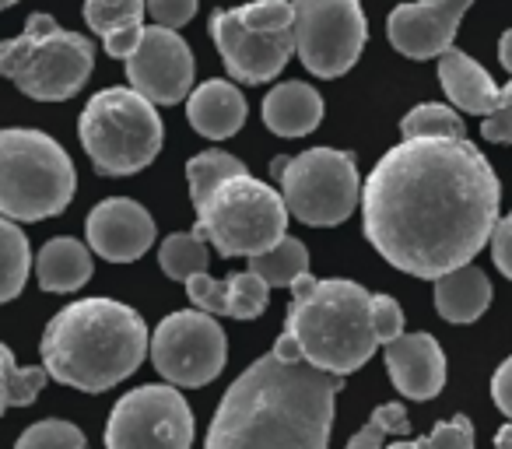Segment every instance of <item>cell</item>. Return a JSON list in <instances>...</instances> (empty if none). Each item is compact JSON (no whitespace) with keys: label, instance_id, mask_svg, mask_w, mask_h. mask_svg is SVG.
<instances>
[{"label":"cell","instance_id":"obj_17","mask_svg":"<svg viewBox=\"0 0 512 449\" xmlns=\"http://www.w3.org/2000/svg\"><path fill=\"white\" fill-rule=\"evenodd\" d=\"M386 372L407 400H432L446 386V355L432 334H404L386 344Z\"/></svg>","mask_w":512,"mask_h":449},{"label":"cell","instance_id":"obj_19","mask_svg":"<svg viewBox=\"0 0 512 449\" xmlns=\"http://www.w3.org/2000/svg\"><path fill=\"white\" fill-rule=\"evenodd\" d=\"M186 120L207 141H225V137L239 134L246 123V99L232 81L211 78L193 88V95L186 99Z\"/></svg>","mask_w":512,"mask_h":449},{"label":"cell","instance_id":"obj_5","mask_svg":"<svg viewBox=\"0 0 512 449\" xmlns=\"http://www.w3.org/2000/svg\"><path fill=\"white\" fill-rule=\"evenodd\" d=\"M197 207V229L221 257H260L288 236L285 193L260 183L249 172H235L214 183Z\"/></svg>","mask_w":512,"mask_h":449},{"label":"cell","instance_id":"obj_42","mask_svg":"<svg viewBox=\"0 0 512 449\" xmlns=\"http://www.w3.org/2000/svg\"><path fill=\"white\" fill-rule=\"evenodd\" d=\"M495 449H512V421L495 432Z\"/></svg>","mask_w":512,"mask_h":449},{"label":"cell","instance_id":"obj_27","mask_svg":"<svg viewBox=\"0 0 512 449\" xmlns=\"http://www.w3.org/2000/svg\"><path fill=\"white\" fill-rule=\"evenodd\" d=\"M400 134H404V141H414V137H467V127H463V116L453 106L425 102L400 120Z\"/></svg>","mask_w":512,"mask_h":449},{"label":"cell","instance_id":"obj_38","mask_svg":"<svg viewBox=\"0 0 512 449\" xmlns=\"http://www.w3.org/2000/svg\"><path fill=\"white\" fill-rule=\"evenodd\" d=\"M481 137L495 144H512V81L505 85V99L498 106V113L481 120Z\"/></svg>","mask_w":512,"mask_h":449},{"label":"cell","instance_id":"obj_32","mask_svg":"<svg viewBox=\"0 0 512 449\" xmlns=\"http://www.w3.org/2000/svg\"><path fill=\"white\" fill-rule=\"evenodd\" d=\"M148 0H85V22L102 39L127 22H141Z\"/></svg>","mask_w":512,"mask_h":449},{"label":"cell","instance_id":"obj_1","mask_svg":"<svg viewBox=\"0 0 512 449\" xmlns=\"http://www.w3.org/2000/svg\"><path fill=\"white\" fill-rule=\"evenodd\" d=\"M502 186L467 137H414L386 151L362 190V229L397 271L439 281L498 229Z\"/></svg>","mask_w":512,"mask_h":449},{"label":"cell","instance_id":"obj_41","mask_svg":"<svg viewBox=\"0 0 512 449\" xmlns=\"http://www.w3.org/2000/svg\"><path fill=\"white\" fill-rule=\"evenodd\" d=\"M498 60H502V67L512 74V29L505 32L502 39H498Z\"/></svg>","mask_w":512,"mask_h":449},{"label":"cell","instance_id":"obj_28","mask_svg":"<svg viewBox=\"0 0 512 449\" xmlns=\"http://www.w3.org/2000/svg\"><path fill=\"white\" fill-rule=\"evenodd\" d=\"M235 172H246V165L235 155L221 148H207L200 155H193L186 162V183H190V200H200L214 183H221L225 176H235Z\"/></svg>","mask_w":512,"mask_h":449},{"label":"cell","instance_id":"obj_43","mask_svg":"<svg viewBox=\"0 0 512 449\" xmlns=\"http://www.w3.org/2000/svg\"><path fill=\"white\" fill-rule=\"evenodd\" d=\"M386 449H425L421 439H411V442H386Z\"/></svg>","mask_w":512,"mask_h":449},{"label":"cell","instance_id":"obj_26","mask_svg":"<svg viewBox=\"0 0 512 449\" xmlns=\"http://www.w3.org/2000/svg\"><path fill=\"white\" fill-rule=\"evenodd\" d=\"M50 372L46 369H25L15 362V351L4 348L0 351V407L11 411V407H29L32 400L43 393V386L50 383Z\"/></svg>","mask_w":512,"mask_h":449},{"label":"cell","instance_id":"obj_8","mask_svg":"<svg viewBox=\"0 0 512 449\" xmlns=\"http://www.w3.org/2000/svg\"><path fill=\"white\" fill-rule=\"evenodd\" d=\"M78 137L102 176H134L162 151V116L134 88H102L88 99Z\"/></svg>","mask_w":512,"mask_h":449},{"label":"cell","instance_id":"obj_2","mask_svg":"<svg viewBox=\"0 0 512 449\" xmlns=\"http://www.w3.org/2000/svg\"><path fill=\"white\" fill-rule=\"evenodd\" d=\"M344 376L309 365L278 337L221 397L204 449H330Z\"/></svg>","mask_w":512,"mask_h":449},{"label":"cell","instance_id":"obj_44","mask_svg":"<svg viewBox=\"0 0 512 449\" xmlns=\"http://www.w3.org/2000/svg\"><path fill=\"white\" fill-rule=\"evenodd\" d=\"M0 4H4V8H15V4H18V0H0Z\"/></svg>","mask_w":512,"mask_h":449},{"label":"cell","instance_id":"obj_12","mask_svg":"<svg viewBox=\"0 0 512 449\" xmlns=\"http://www.w3.org/2000/svg\"><path fill=\"white\" fill-rule=\"evenodd\" d=\"M193 411L172 383L123 393L106 421V449H190Z\"/></svg>","mask_w":512,"mask_h":449},{"label":"cell","instance_id":"obj_11","mask_svg":"<svg viewBox=\"0 0 512 449\" xmlns=\"http://www.w3.org/2000/svg\"><path fill=\"white\" fill-rule=\"evenodd\" d=\"M295 57L316 78H341L358 64L369 39V18L358 0H292Z\"/></svg>","mask_w":512,"mask_h":449},{"label":"cell","instance_id":"obj_23","mask_svg":"<svg viewBox=\"0 0 512 449\" xmlns=\"http://www.w3.org/2000/svg\"><path fill=\"white\" fill-rule=\"evenodd\" d=\"M249 271L260 274L271 288H292L309 274V250L295 236H285L274 250L249 257Z\"/></svg>","mask_w":512,"mask_h":449},{"label":"cell","instance_id":"obj_18","mask_svg":"<svg viewBox=\"0 0 512 449\" xmlns=\"http://www.w3.org/2000/svg\"><path fill=\"white\" fill-rule=\"evenodd\" d=\"M439 81L449 95V106L460 109V113L481 116V120L498 113V106L505 99V88H498L495 78L456 46L439 57Z\"/></svg>","mask_w":512,"mask_h":449},{"label":"cell","instance_id":"obj_22","mask_svg":"<svg viewBox=\"0 0 512 449\" xmlns=\"http://www.w3.org/2000/svg\"><path fill=\"white\" fill-rule=\"evenodd\" d=\"M36 278L43 292H78L92 278V246L71 236H57L39 250Z\"/></svg>","mask_w":512,"mask_h":449},{"label":"cell","instance_id":"obj_33","mask_svg":"<svg viewBox=\"0 0 512 449\" xmlns=\"http://www.w3.org/2000/svg\"><path fill=\"white\" fill-rule=\"evenodd\" d=\"M186 295L197 309L211 316H232V306H228V281H218L211 274H193L186 281Z\"/></svg>","mask_w":512,"mask_h":449},{"label":"cell","instance_id":"obj_35","mask_svg":"<svg viewBox=\"0 0 512 449\" xmlns=\"http://www.w3.org/2000/svg\"><path fill=\"white\" fill-rule=\"evenodd\" d=\"M372 323H376V337L379 344H393L404 337V309L393 295H372Z\"/></svg>","mask_w":512,"mask_h":449},{"label":"cell","instance_id":"obj_14","mask_svg":"<svg viewBox=\"0 0 512 449\" xmlns=\"http://www.w3.org/2000/svg\"><path fill=\"white\" fill-rule=\"evenodd\" d=\"M127 81L155 106H176L193 95V53L176 29L151 25L144 43L127 60Z\"/></svg>","mask_w":512,"mask_h":449},{"label":"cell","instance_id":"obj_3","mask_svg":"<svg viewBox=\"0 0 512 449\" xmlns=\"http://www.w3.org/2000/svg\"><path fill=\"white\" fill-rule=\"evenodd\" d=\"M151 351L141 313L116 299H81L60 309L43 330L39 355L57 383L102 393L134 376Z\"/></svg>","mask_w":512,"mask_h":449},{"label":"cell","instance_id":"obj_30","mask_svg":"<svg viewBox=\"0 0 512 449\" xmlns=\"http://www.w3.org/2000/svg\"><path fill=\"white\" fill-rule=\"evenodd\" d=\"M407 428H411V421H407L404 404H379L372 418L351 435L348 449H386V435H404Z\"/></svg>","mask_w":512,"mask_h":449},{"label":"cell","instance_id":"obj_36","mask_svg":"<svg viewBox=\"0 0 512 449\" xmlns=\"http://www.w3.org/2000/svg\"><path fill=\"white\" fill-rule=\"evenodd\" d=\"M200 0H148V15L155 18V25L162 29H179L197 15Z\"/></svg>","mask_w":512,"mask_h":449},{"label":"cell","instance_id":"obj_34","mask_svg":"<svg viewBox=\"0 0 512 449\" xmlns=\"http://www.w3.org/2000/svg\"><path fill=\"white\" fill-rule=\"evenodd\" d=\"M425 449H474V421L467 414H453V418L439 421L432 432L421 439Z\"/></svg>","mask_w":512,"mask_h":449},{"label":"cell","instance_id":"obj_4","mask_svg":"<svg viewBox=\"0 0 512 449\" xmlns=\"http://www.w3.org/2000/svg\"><path fill=\"white\" fill-rule=\"evenodd\" d=\"M281 337L302 358L330 376H351L379 348L372 323V295L348 278H299Z\"/></svg>","mask_w":512,"mask_h":449},{"label":"cell","instance_id":"obj_16","mask_svg":"<svg viewBox=\"0 0 512 449\" xmlns=\"http://www.w3.org/2000/svg\"><path fill=\"white\" fill-rule=\"evenodd\" d=\"M155 243V218L130 197H109L88 214V246L109 264L141 260Z\"/></svg>","mask_w":512,"mask_h":449},{"label":"cell","instance_id":"obj_39","mask_svg":"<svg viewBox=\"0 0 512 449\" xmlns=\"http://www.w3.org/2000/svg\"><path fill=\"white\" fill-rule=\"evenodd\" d=\"M491 260H495L498 271L512 281V214H505V218L498 221L495 236H491Z\"/></svg>","mask_w":512,"mask_h":449},{"label":"cell","instance_id":"obj_40","mask_svg":"<svg viewBox=\"0 0 512 449\" xmlns=\"http://www.w3.org/2000/svg\"><path fill=\"white\" fill-rule=\"evenodd\" d=\"M491 400L512 421V358H505L495 369V376H491Z\"/></svg>","mask_w":512,"mask_h":449},{"label":"cell","instance_id":"obj_31","mask_svg":"<svg viewBox=\"0 0 512 449\" xmlns=\"http://www.w3.org/2000/svg\"><path fill=\"white\" fill-rule=\"evenodd\" d=\"M267 299H271V285L260 274L239 271L228 278V306H232V320H256L264 316Z\"/></svg>","mask_w":512,"mask_h":449},{"label":"cell","instance_id":"obj_20","mask_svg":"<svg viewBox=\"0 0 512 449\" xmlns=\"http://www.w3.org/2000/svg\"><path fill=\"white\" fill-rule=\"evenodd\" d=\"M323 120V95L306 81H281L264 99V123L278 137H306Z\"/></svg>","mask_w":512,"mask_h":449},{"label":"cell","instance_id":"obj_9","mask_svg":"<svg viewBox=\"0 0 512 449\" xmlns=\"http://www.w3.org/2000/svg\"><path fill=\"white\" fill-rule=\"evenodd\" d=\"M211 39L228 78L239 85H267L295 57V4L253 0L242 8H221L211 15Z\"/></svg>","mask_w":512,"mask_h":449},{"label":"cell","instance_id":"obj_37","mask_svg":"<svg viewBox=\"0 0 512 449\" xmlns=\"http://www.w3.org/2000/svg\"><path fill=\"white\" fill-rule=\"evenodd\" d=\"M106 53L109 57H116V60H130L137 50H141V43H144V22H127V25H120V29H113L106 39Z\"/></svg>","mask_w":512,"mask_h":449},{"label":"cell","instance_id":"obj_25","mask_svg":"<svg viewBox=\"0 0 512 449\" xmlns=\"http://www.w3.org/2000/svg\"><path fill=\"white\" fill-rule=\"evenodd\" d=\"M0 243H4V281H0V299L15 302L22 295L25 281H29L32 267V250L29 236L22 232V225L11 218L0 221Z\"/></svg>","mask_w":512,"mask_h":449},{"label":"cell","instance_id":"obj_13","mask_svg":"<svg viewBox=\"0 0 512 449\" xmlns=\"http://www.w3.org/2000/svg\"><path fill=\"white\" fill-rule=\"evenodd\" d=\"M151 362L158 376L172 386L197 390V386L214 383L228 362L225 330L204 309L169 313L151 334Z\"/></svg>","mask_w":512,"mask_h":449},{"label":"cell","instance_id":"obj_21","mask_svg":"<svg viewBox=\"0 0 512 449\" xmlns=\"http://www.w3.org/2000/svg\"><path fill=\"white\" fill-rule=\"evenodd\" d=\"M491 306V281L481 267L467 264L435 281V309L446 323H474Z\"/></svg>","mask_w":512,"mask_h":449},{"label":"cell","instance_id":"obj_15","mask_svg":"<svg viewBox=\"0 0 512 449\" xmlns=\"http://www.w3.org/2000/svg\"><path fill=\"white\" fill-rule=\"evenodd\" d=\"M474 0H414L386 18V39L411 60H432L453 50L456 29Z\"/></svg>","mask_w":512,"mask_h":449},{"label":"cell","instance_id":"obj_29","mask_svg":"<svg viewBox=\"0 0 512 449\" xmlns=\"http://www.w3.org/2000/svg\"><path fill=\"white\" fill-rule=\"evenodd\" d=\"M15 449H88V439L78 425L64 418H46L18 435Z\"/></svg>","mask_w":512,"mask_h":449},{"label":"cell","instance_id":"obj_10","mask_svg":"<svg viewBox=\"0 0 512 449\" xmlns=\"http://www.w3.org/2000/svg\"><path fill=\"white\" fill-rule=\"evenodd\" d=\"M271 176L281 179L285 204L302 225L334 229L362 204V176L351 151L309 148L295 158H274Z\"/></svg>","mask_w":512,"mask_h":449},{"label":"cell","instance_id":"obj_24","mask_svg":"<svg viewBox=\"0 0 512 449\" xmlns=\"http://www.w3.org/2000/svg\"><path fill=\"white\" fill-rule=\"evenodd\" d=\"M207 264H211V253H207V239L200 232H172L158 246V267L172 281H190L193 274H207Z\"/></svg>","mask_w":512,"mask_h":449},{"label":"cell","instance_id":"obj_7","mask_svg":"<svg viewBox=\"0 0 512 449\" xmlns=\"http://www.w3.org/2000/svg\"><path fill=\"white\" fill-rule=\"evenodd\" d=\"M95 46L50 15H32L15 39L0 46V71L36 102H64L85 88Z\"/></svg>","mask_w":512,"mask_h":449},{"label":"cell","instance_id":"obj_6","mask_svg":"<svg viewBox=\"0 0 512 449\" xmlns=\"http://www.w3.org/2000/svg\"><path fill=\"white\" fill-rule=\"evenodd\" d=\"M74 162L43 130L0 134V211L11 221H46L74 197Z\"/></svg>","mask_w":512,"mask_h":449}]
</instances>
